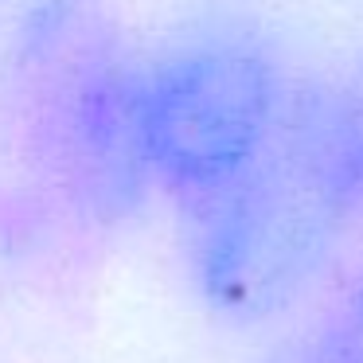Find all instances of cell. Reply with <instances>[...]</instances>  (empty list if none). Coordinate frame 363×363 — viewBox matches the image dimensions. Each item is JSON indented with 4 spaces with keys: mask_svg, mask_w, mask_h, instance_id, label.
Returning a JSON list of instances; mask_svg holds the SVG:
<instances>
[{
    "mask_svg": "<svg viewBox=\"0 0 363 363\" xmlns=\"http://www.w3.org/2000/svg\"><path fill=\"white\" fill-rule=\"evenodd\" d=\"M359 211L328 86L297 90L281 133L227 184L184 199L188 266L211 308L238 320L281 313L332 258Z\"/></svg>",
    "mask_w": 363,
    "mask_h": 363,
    "instance_id": "obj_1",
    "label": "cell"
},
{
    "mask_svg": "<svg viewBox=\"0 0 363 363\" xmlns=\"http://www.w3.org/2000/svg\"><path fill=\"white\" fill-rule=\"evenodd\" d=\"M281 59L230 28L180 35L137 67V137L149 180L176 199L227 184L269 149L293 110Z\"/></svg>",
    "mask_w": 363,
    "mask_h": 363,
    "instance_id": "obj_2",
    "label": "cell"
},
{
    "mask_svg": "<svg viewBox=\"0 0 363 363\" xmlns=\"http://www.w3.org/2000/svg\"><path fill=\"white\" fill-rule=\"evenodd\" d=\"M332 113H336V129H340V141H344L347 152V164H352L355 176V191H359V207H363V86H340L332 90Z\"/></svg>",
    "mask_w": 363,
    "mask_h": 363,
    "instance_id": "obj_3",
    "label": "cell"
},
{
    "mask_svg": "<svg viewBox=\"0 0 363 363\" xmlns=\"http://www.w3.org/2000/svg\"><path fill=\"white\" fill-rule=\"evenodd\" d=\"M320 363H363V285L340 308L332 336L324 340Z\"/></svg>",
    "mask_w": 363,
    "mask_h": 363,
    "instance_id": "obj_4",
    "label": "cell"
}]
</instances>
